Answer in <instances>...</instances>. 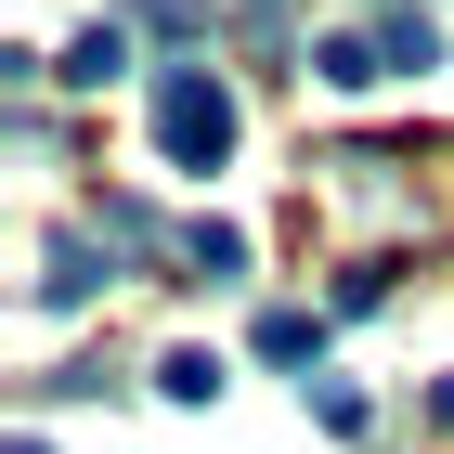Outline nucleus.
<instances>
[{
  "instance_id": "obj_1",
  "label": "nucleus",
  "mask_w": 454,
  "mask_h": 454,
  "mask_svg": "<svg viewBox=\"0 0 454 454\" xmlns=\"http://www.w3.org/2000/svg\"><path fill=\"white\" fill-rule=\"evenodd\" d=\"M234 91H221L208 66H169L156 78V143H169V169H221V156H234Z\"/></svg>"
},
{
  "instance_id": "obj_7",
  "label": "nucleus",
  "mask_w": 454,
  "mask_h": 454,
  "mask_svg": "<svg viewBox=\"0 0 454 454\" xmlns=\"http://www.w3.org/2000/svg\"><path fill=\"white\" fill-rule=\"evenodd\" d=\"M260 364H325V312H260Z\"/></svg>"
},
{
  "instance_id": "obj_8",
  "label": "nucleus",
  "mask_w": 454,
  "mask_h": 454,
  "mask_svg": "<svg viewBox=\"0 0 454 454\" xmlns=\"http://www.w3.org/2000/svg\"><path fill=\"white\" fill-rule=\"evenodd\" d=\"M156 389H169V403H221V350H169Z\"/></svg>"
},
{
  "instance_id": "obj_6",
  "label": "nucleus",
  "mask_w": 454,
  "mask_h": 454,
  "mask_svg": "<svg viewBox=\"0 0 454 454\" xmlns=\"http://www.w3.org/2000/svg\"><path fill=\"white\" fill-rule=\"evenodd\" d=\"M312 78L325 91H364V78H389V52L377 39H312Z\"/></svg>"
},
{
  "instance_id": "obj_4",
  "label": "nucleus",
  "mask_w": 454,
  "mask_h": 454,
  "mask_svg": "<svg viewBox=\"0 0 454 454\" xmlns=\"http://www.w3.org/2000/svg\"><path fill=\"white\" fill-rule=\"evenodd\" d=\"M182 273H195V286H234L247 273V234H234V221H182Z\"/></svg>"
},
{
  "instance_id": "obj_10",
  "label": "nucleus",
  "mask_w": 454,
  "mask_h": 454,
  "mask_svg": "<svg viewBox=\"0 0 454 454\" xmlns=\"http://www.w3.org/2000/svg\"><path fill=\"white\" fill-rule=\"evenodd\" d=\"M312 416L338 428V442H364V428H377V416H364V389H350V377H325V389H312Z\"/></svg>"
},
{
  "instance_id": "obj_9",
  "label": "nucleus",
  "mask_w": 454,
  "mask_h": 454,
  "mask_svg": "<svg viewBox=\"0 0 454 454\" xmlns=\"http://www.w3.org/2000/svg\"><path fill=\"white\" fill-rule=\"evenodd\" d=\"M130 27H156V39H208V0H130Z\"/></svg>"
},
{
  "instance_id": "obj_11",
  "label": "nucleus",
  "mask_w": 454,
  "mask_h": 454,
  "mask_svg": "<svg viewBox=\"0 0 454 454\" xmlns=\"http://www.w3.org/2000/svg\"><path fill=\"white\" fill-rule=\"evenodd\" d=\"M0 454H52V442H39V428H13V442H0Z\"/></svg>"
},
{
  "instance_id": "obj_5",
  "label": "nucleus",
  "mask_w": 454,
  "mask_h": 454,
  "mask_svg": "<svg viewBox=\"0 0 454 454\" xmlns=\"http://www.w3.org/2000/svg\"><path fill=\"white\" fill-rule=\"evenodd\" d=\"M377 52H389V66H442V27H428L416 0H389V13H377Z\"/></svg>"
},
{
  "instance_id": "obj_2",
  "label": "nucleus",
  "mask_w": 454,
  "mask_h": 454,
  "mask_svg": "<svg viewBox=\"0 0 454 454\" xmlns=\"http://www.w3.org/2000/svg\"><path fill=\"white\" fill-rule=\"evenodd\" d=\"M91 286H105V247H91V234H78V221H66V234L39 247V299H52V312H78Z\"/></svg>"
},
{
  "instance_id": "obj_3",
  "label": "nucleus",
  "mask_w": 454,
  "mask_h": 454,
  "mask_svg": "<svg viewBox=\"0 0 454 454\" xmlns=\"http://www.w3.org/2000/svg\"><path fill=\"white\" fill-rule=\"evenodd\" d=\"M52 78H66V91H105V78H130V13H105V27H78Z\"/></svg>"
}]
</instances>
